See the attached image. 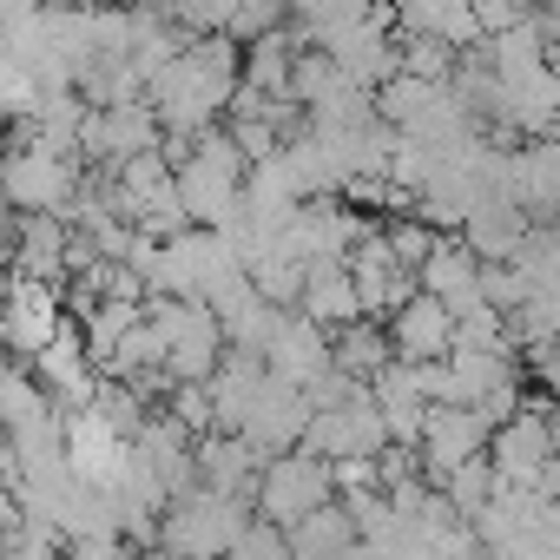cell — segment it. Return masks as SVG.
I'll return each instance as SVG.
<instances>
[{
  "mask_svg": "<svg viewBox=\"0 0 560 560\" xmlns=\"http://www.w3.org/2000/svg\"><path fill=\"white\" fill-rule=\"evenodd\" d=\"M244 521H250L244 501H224V494L191 488L185 501H172L159 514V534L152 540H159V560H224L237 547Z\"/></svg>",
  "mask_w": 560,
  "mask_h": 560,
  "instance_id": "obj_1",
  "label": "cell"
},
{
  "mask_svg": "<svg viewBox=\"0 0 560 560\" xmlns=\"http://www.w3.org/2000/svg\"><path fill=\"white\" fill-rule=\"evenodd\" d=\"M14 527H21V501H14V488H8V481H0V540H8Z\"/></svg>",
  "mask_w": 560,
  "mask_h": 560,
  "instance_id": "obj_17",
  "label": "cell"
},
{
  "mask_svg": "<svg viewBox=\"0 0 560 560\" xmlns=\"http://www.w3.org/2000/svg\"><path fill=\"white\" fill-rule=\"evenodd\" d=\"M80 165L73 159H54L40 145H14L0 152V205H14L21 218H60L80 191Z\"/></svg>",
  "mask_w": 560,
  "mask_h": 560,
  "instance_id": "obj_3",
  "label": "cell"
},
{
  "mask_svg": "<svg viewBox=\"0 0 560 560\" xmlns=\"http://www.w3.org/2000/svg\"><path fill=\"white\" fill-rule=\"evenodd\" d=\"M224 560H291V553H284V527H270V521H244V534H237V547H231Z\"/></svg>",
  "mask_w": 560,
  "mask_h": 560,
  "instance_id": "obj_16",
  "label": "cell"
},
{
  "mask_svg": "<svg viewBox=\"0 0 560 560\" xmlns=\"http://www.w3.org/2000/svg\"><path fill=\"white\" fill-rule=\"evenodd\" d=\"M311 330H324V337H337L343 324H357L363 317V304H357V291H350V277H343V264H324V270H304V291H298V304H291Z\"/></svg>",
  "mask_w": 560,
  "mask_h": 560,
  "instance_id": "obj_13",
  "label": "cell"
},
{
  "mask_svg": "<svg viewBox=\"0 0 560 560\" xmlns=\"http://www.w3.org/2000/svg\"><path fill=\"white\" fill-rule=\"evenodd\" d=\"M8 284H14V277H8V264H0V304H8Z\"/></svg>",
  "mask_w": 560,
  "mask_h": 560,
  "instance_id": "obj_18",
  "label": "cell"
},
{
  "mask_svg": "<svg viewBox=\"0 0 560 560\" xmlns=\"http://www.w3.org/2000/svg\"><path fill=\"white\" fill-rule=\"evenodd\" d=\"M257 468H264V462H257L237 435H205V442H191V475H198L205 494H224V501H244V508H250Z\"/></svg>",
  "mask_w": 560,
  "mask_h": 560,
  "instance_id": "obj_11",
  "label": "cell"
},
{
  "mask_svg": "<svg viewBox=\"0 0 560 560\" xmlns=\"http://www.w3.org/2000/svg\"><path fill=\"white\" fill-rule=\"evenodd\" d=\"M304 429H311L304 396H298V389L264 383V396H257V402H250V416L237 422V442H244L257 462H277V455H291V448L304 442Z\"/></svg>",
  "mask_w": 560,
  "mask_h": 560,
  "instance_id": "obj_7",
  "label": "cell"
},
{
  "mask_svg": "<svg viewBox=\"0 0 560 560\" xmlns=\"http://www.w3.org/2000/svg\"><path fill=\"white\" fill-rule=\"evenodd\" d=\"M389 34H396V40H435V47H448V54L481 47L475 14L455 8V0H409V8H389Z\"/></svg>",
  "mask_w": 560,
  "mask_h": 560,
  "instance_id": "obj_12",
  "label": "cell"
},
{
  "mask_svg": "<svg viewBox=\"0 0 560 560\" xmlns=\"http://www.w3.org/2000/svg\"><path fill=\"white\" fill-rule=\"evenodd\" d=\"M448 311L442 304H429V298H409L396 317H383V337H389V357L396 363H409V370H422V363H442L448 357Z\"/></svg>",
  "mask_w": 560,
  "mask_h": 560,
  "instance_id": "obj_9",
  "label": "cell"
},
{
  "mask_svg": "<svg viewBox=\"0 0 560 560\" xmlns=\"http://www.w3.org/2000/svg\"><path fill=\"white\" fill-rule=\"evenodd\" d=\"M264 363L257 357H237V350H224L218 357V370L205 376V402H211V435H237V422L250 416V402L264 396Z\"/></svg>",
  "mask_w": 560,
  "mask_h": 560,
  "instance_id": "obj_10",
  "label": "cell"
},
{
  "mask_svg": "<svg viewBox=\"0 0 560 560\" xmlns=\"http://www.w3.org/2000/svg\"><path fill=\"white\" fill-rule=\"evenodd\" d=\"M257 363H264V376H270L277 389H304L311 376H324V370H330V337H324V330H311L298 311H284Z\"/></svg>",
  "mask_w": 560,
  "mask_h": 560,
  "instance_id": "obj_8",
  "label": "cell"
},
{
  "mask_svg": "<svg viewBox=\"0 0 560 560\" xmlns=\"http://www.w3.org/2000/svg\"><path fill=\"white\" fill-rule=\"evenodd\" d=\"M67 330V311H60V291L47 284H27V277H14L8 284V304H0V357L14 363H34L54 337Z\"/></svg>",
  "mask_w": 560,
  "mask_h": 560,
  "instance_id": "obj_4",
  "label": "cell"
},
{
  "mask_svg": "<svg viewBox=\"0 0 560 560\" xmlns=\"http://www.w3.org/2000/svg\"><path fill=\"white\" fill-rule=\"evenodd\" d=\"M396 357H389V337H383V324H370V317H357V324H343L337 337H330V370L337 376H350V383H363L370 389V376H383Z\"/></svg>",
  "mask_w": 560,
  "mask_h": 560,
  "instance_id": "obj_14",
  "label": "cell"
},
{
  "mask_svg": "<svg viewBox=\"0 0 560 560\" xmlns=\"http://www.w3.org/2000/svg\"><path fill=\"white\" fill-rule=\"evenodd\" d=\"M330 508V468L304 448L277 455L257 468V488H250V521H270V527H298L304 514Z\"/></svg>",
  "mask_w": 560,
  "mask_h": 560,
  "instance_id": "obj_2",
  "label": "cell"
},
{
  "mask_svg": "<svg viewBox=\"0 0 560 560\" xmlns=\"http://www.w3.org/2000/svg\"><path fill=\"white\" fill-rule=\"evenodd\" d=\"M488 455V422L475 409H429L422 416V435H416V462H422V481H442L448 468Z\"/></svg>",
  "mask_w": 560,
  "mask_h": 560,
  "instance_id": "obj_6",
  "label": "cell"
},
{
  "mask_svg": "<svg viewBox=\"0 0 560 560\" xmlns=\"http://www.w3.org/2000/svg\"><path fill=\"white\" fill-rule=\"evenodd\" d=\"M357 547V534H350V514L330 501V508H317V514H304L298 527H284V553L291 560H343Z\"/></svg>",
  "mask_w": 560,
  "mask_h": 560,
  "instance_id": "obj_15",
  "label": "cell"
},
{
  "mask_svg": "<svg viewBox=\"0 0 560 560\" xmlns=\"http://www.w3.org/2000/svg\"><path fill=\"white\" fill-rule=\"evenodd\" d=\"M298 448L317 455L324 468H330V462H376L389 442H383V422H376V409H370V389H363L357 402H343V409L311 416V429H304Z\"/></svg>",
  "mask_w": 560,
  "mask_h": 560,
  "instance_id": "obj_5",
  "label": "cell"
}]
</instances>
